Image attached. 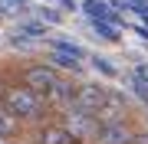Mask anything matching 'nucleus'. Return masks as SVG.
Here are the masks:
<instances>
[{"label":"nucleus","instance_id":"f8f14e48","mask_svg":"<svg viewBox=\"0 0 148 144\" xmlns=\"http://www.w3.org/2000/svg\"><path fill=\"white\" fill-rule=\"evenodd\" d=\"M92 26H95V36H102L106 43H115V39H119V30H115L112 20H95Z\"/></svg>","mask_w":148,"mask_h":144},{"label":"nucleus","instance_id":"6e6552de","mask_svg":"<svg viewBox=\"0 0 148 144\" xmlns=\"http://www.w3.org/2000/svg\"><path fill=\"white\" fill-rule=\"evenodd\" d=\"M36 144H79V141H73V134L56 118H49V121H43L36 128Z\"/></svg>","mask_w":148,"mask_h":144},{"label":"nucleus","instance_id":"f3484780","mask_svg":"<svg viewBox=\"0 0 148 144\" xmlns=\"http://www.w3.org/2000/svg\"><path fill=\"white\" fill-rule=\"evenodd\" d=\"M132 85H135V92H138V95H142V98L148 101V85H145V82H138V79H132Z\"/></svg>","mask_w":148,"mask_h":144},{"label":"nucleus","instance_id":"aec40b11","mask_svg":"<svg viewBox=\"0 0 148 144\" xmlns=\"http://www.w3.org/2000/svg\"><path fill=\"white\" fill-rule=\"evenodd\" d=\"M7 3H16V7H27V0H7Z\"/></svg>","mask_w":148,"mask_h":144},{"label":"nucleus","instance_id":"6ab92c4d","mask_svg":"<svg viewBox=\"0 0 148 144\" xmlns=\"http://www.w3.org/2000/svg\"><path fill=\"white\" fill-rule=\"evenodd\" d=\"M59 7L63 10H76V0H59Z\"/></svg>","mask_w":148,"mask_h":144},{"label":"nucleus","instance_id":"2eb2a0df","mask_svg":"<svg viewBox=\"0 0 148 144\" xmlns=\"http://www.w3.org/2000/svg\"><path fill=\"white\" fill-rule=\"evenodd\" d=\"M92 66H95V69H99L102 75H109V79H112V75H115V66H112V62H106V59H102V56H95V59H92Z\"/></svg>","mask_w":148,"mask_h":144},{"label":"nucleus","instance_id":"423d86ee","mask_svg":"<svg viewBox=\"0 0 148 144\" xmlns=\"http://www.w3.org/2000/svg\"><path fill=\"white\" fill-rule=\"evenodd\" d=\"M102 101H106V85H99V82H79V85H76V101H73V108L95 115V112L102 108Z\"/></svg>","mask_w":148,"mask_h":144},{"label":"nucleus","instance_id":"dca6fc26","mask_svg":"<svg viewBox=\"0 0 148 144\" xmlns=\"http://www.w3.org/2000/svg\"><path fill=\"white\" fill-rule=\"evenodd\" d=\"M40 16H43V23H59V13L56 10H43Z\"/></svg>","mask_w":148,"mask_h":144},{"label":"nucleus","instance_id":"9d476101","mask_svg":"<svg viewBox=\"0 0 148 144\" xmlns=\"http://www.w3.org/2000/svg\"><path fill=\"white\" fill-rule=\"evenodd\" d=\"M82 10L89 13V20L95 23V20H112V23H119L115 16H112V10H109V3L106 0H86L82 3Z\"/></svg>","mask_w":148,"mask_h":144},{"label":"nucleus","instance_id":"1a4fd4ad","mask_svg":"<svg viewBox=\"0 0 148 144\" xmlns=\"http://www.w3.org/2000/svg\"><path fill=\"white\" fill-rule=\"evenodd\" d=\"M16 134H23V121L0 105V138H16Z\"/></svg>","mask_w":148,"mask_h":144},{"label":"nucleus","instance_id":"39448f33","mask_svg":"<svg viewBox=\"0 0 148 144\" xmlns=\"http://www.w3.org/2000/svg\"><path fill=\"white\" fill-rule=\"evenodd\" d=\"M99 124H119V121H128V98L115 89H106V101L102 108L95 112Z\"/></svg>","mask_w":148,"mask_h":144},{"label":"nucleus","instance_id":"f03ea898","mask_svg":"<svg viewBox=\"0 0 148 144\" xmlns=\"http://www.w3.org/2000/svg\"><path fill=\"white\" fill-rule=\"evenodd\" d=\"M63 128L73 134V141H95V134H99V118L89 115V112H79V108H69V112H63L56 118Z\"/></svg>","mask_w":148,"mask_h":144},{"label":"nucleus","instance_id":"f257e3e1","mask_svg":"<svg viewBox=\"0 0 148 144\" xmlns=\"http://www.w3.org/2000/svg\"><path fill=\"white\" fill-rule=\"evenodd\" d=\"M0 105H3L13 118H20L23 124H43V121H49L46 98H43L40 92H33V89H27V85H20V82L7 85L3 101H0Z\"/></svg>","mask_w":148,"mask_h":144},{"label":"nucleus","instance_id":"ddd939ff","mask_svg":"<svg viewBox=\"0 0 148 144\" xmlns=\"http://www.w3.org/2000/svg\"><path fill=\"white\" fill-rule=\"evenodd\" d=\"M53 49H56V53H69V56H76V59H82V56H86L82 49L76 46V43H69V39H53Z\"/></svg>","mask_w":148,"mask_h":144},{"label":"nucleus","instance_id":"20e7f679","mask_svg":"<svg viewBox=\"0 0 148 144\" xmlns=\"http://www.w3.org/2000/svg\"><path fill=\"white\" fill-rule=\"evenodd\" d=\"M76 85H79V82H73L69 79V75H59L56 79V85L46 92V108H49V115H63V112H69V108H73V101H76Z\"/></svg>","mask_w":148,"mask_h":144},{"label":"nucleus","instance_id":"4468645a","mask_svg":"<svg viewBox=\"0 0 148 144\" xmlns=\"http://www.w3.org/2000/svg\"><path fill=\"white\" fill-rule=\"evenodd\" d=\"M20 33L23 36H30V39H36L46 33V23H20Z\"/></svg>","mask_w":148,"mask_h":144},{"label":"nucleus","instance_id":"412c9836","mask_svg":"<svg viewBox=\"0 0 148 144\" xmlns=\"http://www.w3.org/2000/svg\"><path fill=\"white\" fill-rule=\"evenodd\" d=\"M0 144H13V138H0Z\"/></svg>","mask_w":148,"mask_h":144},{"label":"nucleus","instance_id":"a211bd4d","mask_svg":"<svg viewBox=\"0 0 148 144\" xmlns=\"http://www.w3.org/2000/svg\"><path fill=\"white\" fill-rule=\"evenodd\" d=\"M132 144H148V131H135V138H132Z\"/></svg>","mask_w":148,"mask_h":144},{"label":"nucleus","instance_id":"7ed1b4c3","mask_svg":"<svg viewBox=\"0 0 148 144\" xmlns=\"http://www.w3.org/2000/svg\"><path fill=\"white\" fill-rule=\"evenodd\" d=\"M56 79H59V69H53L49 62H30L27 69L20 72V85L40 92V95H46V92L56 85Z\"/></svg>","mask_w":148,"mask_h":144},{"label":"nucleus","instance_id":"9b49d317","mask_svg":"<svg viewBox=\"0 0 148 144\" xmlns=\"http://www.w3.org/2000/svg\"><path fill=\"white\" fill-rule=\"evenodd\" d=\"M49 59H53V62H49L53 69H73V72L82 69V62H79L76 56H69V53H56V49H53V56H49Z\"/></svg>","mask_w":148,"mask_h":144},{"label":"nucleus","instance_id":"0eeeda50","mask_svg":"<svg viewBox=\"0 0 148 144\" xmlns=\"http://www.w3.org/2000/svg\"><path fill=\"white\" fill-rule=\"evenodd\" d=\"M132 138H135V124L128 118V121H119V124H102L92 144H132Z\"/></svg>","mask_w":148,"mask_h":144}]
</instances>
